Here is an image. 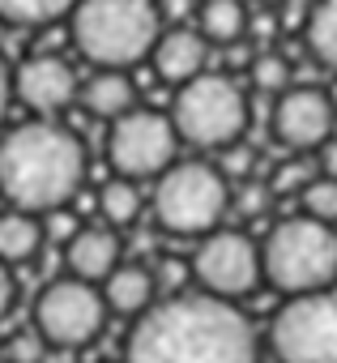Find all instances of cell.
I'll use <instances>...</instances> for the list:
<instances>
[{
	"label": "cell",
	"mask_w": 337,
	"mask_h": 363,
	"mask_svg": "<svg viewBox=\"0 0 337 363\" xmlns=\"http://www.w3.org/2000/svg\"><path fill=\"white\" fill-rule=\"evenodd\" d=\"M124 363H261V337L235 299L176 291L132 320Z\"/></svg>",
	"instance_id": "cell-1"
},
{
	"label": "cell",
	"mask_w": 337,
	"mask_h": 363,
	"mask_svg": "<svg viewBox=\"0 0 337 363\" xmlns=\"http://www.w3.org/2000/svg\"><path fill=\"white\" fill-rule=\"evenodd\" d=\"M86 145L56 120H26L0 137V197L13 210L56 214L86 184Z\"/></svg>",
	"instance_id": "cell-2"
},
{
	"label": "cell",
	"mask_w": 337,
	"mask_h": 363,
	"mask_svg": "<svg viewBox=\"0 0 337 363\" xmlns=\"http://www.w3.org/2000/svg\"><path fill=\"white\" fill-rule=\"evenodd\" d=\"M69 35L94 69H132L154 56L162 39V9L158 0H77Z\"/></svg>",
	"instance_id": "cell-3"
},
{
	"label": "cell",
	"mask_w": 337,
	"mask_h": 363,
	"mask_svg": "<svg viewBox=\"0 0 337 363\" xmlns=\"http://www.w3.org/2000/svg\"><path fill=\"white\" fill-rule=\"evenodd\" d=\"M231 179L222 167L205 162V158H188V162H171L158 179H154V223L176 235V240H205L210 231L222 227L227 210H231Z\"/></svg>",
	"instance_id": "cell-4"
},
{
	"label": "cell",
	"mask_w": 337,
	"mask_h": 363,
	"mask_svg": "<svg viewBox=\"0 0 337 363\" xmlns=\"http://www.w3.org/2000/svg\"><path fill=\"white\" fill-rule=\"evenodd\" d=\"M265 282L282 295H303L337 282V227L307 218L303 210L273 223L265 244Z\"/></svg>",
	"instance_id": "cell-5"
},
{
	"label": "cell",
	"mask_w": 337,
	"mask_h": 363,
	"mask_svg": "<svg viewBox=\"0 0 337 363\" xmlns=\"http://www.w3.org/2000/svg\"><path fill=\"white\" fill-rule=\"evenodd\" d=\"M171 124L193 150H227L248 128V94L227 73H197L193 82L176 86Z\"/></svg>",
	"instance_id": "cell-6"
},
{
	"label": "cell",
	"mask_w": 337,
	"mask_h": 363,
	"mask_svg": "<svg viewBox=\"0 0 337 363\" xmlns=\"http://www.w3.org/2000/svg\"><path fill=\"white\" fill-rule=\"evenodd\" d=\"M269 350L278 363H337V282L286 295L269 320Z\"/></svg>",
	"instance_id": "cell-7"
},
{
	"label": "cell",
	"mask_w": 337,
	"mask_h": 363,
	"mask_svg": "<svg viewBox=\"0 0 337 363\" xmlns=\"http://www.w3.org/2000/svg\"><path fill=\"white\" fill-rule=\"evenodd\" d=\"M107 320V299H103V286L98 282H86V278H56L39 291L35 299V333L47 342V346H69V350H81L98 337Z\"/></svg>",
	"instance_id": "cell-8"
},
{
	"label": "cell",
	"mask_w": 337,
	"mask_h": 363,
	"mask_svg": "<svg viewBox=\"0 0 337 363\" xmlns=\"http://www.w3.org/2000/svg\"><path fill=\"white\" fill-rule=\"evenodd\" d=\"M180 133L171 124V111H154V107H132L120 120H111L107 133V158L115 175L128 179H158L166 167L176 162Z\"/></svg>",
	"instance_id": "cell-9"
},
{
	"label": "cell",
	"mask_w": 337,
	"mask_h": 363,
	"mask_svg": "<svg viewBox=\"0 0 337 363\" xmlns=\"http://www.w3.org/2000/svg\"><path fill=\"white\" fill-rule=\"evenodd\" d=\"M193 261V282L218 299H244L252 295L261 282H265V257H261V244L244 231H231V227H218L210 231L197 252L188 257Z\"/></svg>",
	"instance_id": "cell-10"
},
{
	"label": "cell",
	"mask_w": 337,
	"mask_h": 363,
	"mask_svg": "<svg viewBox=\"0 0 337 363\" xmlns=\"http://www.w3.org/2000/svg\"><path fill=\"white\" fill-rule=\"evenodd\" d=\"M269 128L286 150H320L337 128L333 99L320 86H286L273 103Z\"/></svg>",
	"instance_id": "cell-11"
},
{
	"label": "cell",
	"mask_w": 337,
	"mask_h": 363,
	"mask_svg": "<svg viewBox=\"0 0 337 363\" xmlns=\"http://www.w3.org/2000/svg\"><path fill=\"white\" fill-rule=\"evenodd\" d=\"M13 90L18 99L39 111V116H56L64 111L73 99H81V86H77V73L69 60L43 52V56H26L18 69H13Z\"/></svg>",
	"instance_id": "cell-12"
},
{
	"label": "cell",
	"mask_w": 337,
	"mask_h": 363,
	"mask_svg": "<svg viewBox=\"0 0 337 363\" xmlns=\"http://www.w3.org/2000/svg\"><path fill=\"white\" fill-rule=\"evenodd\" d=\"M124 261V248H120V231L111 223H94V227H77L64 244V269L73 278H86V282H107L111 269Z\"/></svg>",
	"instance_id": "cell-13"
},
{
	"label": "cell",
	"mask_w": 337,
	"mask_h": 363,
	"mask_svg": "<svg viewBox=\"0 0 337 363\" xmlns=\"http://www.w3.org/2000/svg\"><path fill=\"white\" fill-rule=\"evenodd\" d=\"M205 43H210V39H205L201 30H193V26H171V30H162V39H158V48H154L149 65H154V73H158L162 82L184 86V82H193L197 73H205V56H210Z\"/></svg>",
	"instance_id": "cell-14"
},
{
	"label": "cell",
	"mask_w": 337,
	"mask_h": 363,
	"mask_svg": "<svg viewBox=\"0 0 337 363\" xmlns=\"http://www.w3.org/2000/svg\"><path fill=\"white\" fill-rule=\"evenodd\" d=\"M158 278H154V269H145V265H115L111 269V278L103 282V299H107V312H115V316H141V312H149L154 303H158Z\"/></svg>",
	"instance_id": "cell-15"
},
{
	"label": "cell",
	"mask_w": 337,
	"mask_h": 363,
	"mask_svg": "<svg viewBox=\"0 0 337 363\" xmlns=\"http://www.w3.org/2000/svg\"><path fill=\"white\" fill-rule=\"evenodd\" d=\"M81 107L98 120H120L137 107V90L128 82V69H94L90 82H81Z\"/></svg>",
	"instance_id": "cell-16"
},
{
	"label": "cell",
	"mask_w": 337,
	"mask_h": 363,
	"mask_svg": "<svg viewBox=\"0 0 337 363\" xmlns=\"http://www.w3.org/2000/svg\"><path fill=\"white\" fill-rule=\"evenodd\" d=\"M39 248H43L39 214L9 206L5 214H0V261H5V265H26Z\"/></svg>",
	"instance_id": "cell-17"
},
{
	"label": "cell",
	"mask_w": 337,
	"mask_h": 363,
	"mask_svg": "<svg viewBox=\"0 0 337 363\" xmlns=\"http://www.w3.org/2000/svg\"><path fill=\"white\" fill-rule=\"evenodd\" d=\"M197 30L210 43H235L248 30V9L239 0H201L197 5Z\"/></svg>",
	"instance_id": "cell-18"
},
{
	"label": "cell",
	"mask_w": 337,
	"mask_h": 363,
	"mask_svg": "<svg viewBox=\"0 0 337 363\" xmlns=\"http://www.w3.org/2000/svg\"><path fill=\"white\" fill-rule=\"evenodd\" d=\"M141 206H145L141 201V189H137V179H128V175H115V179H107V184L98 189V214L115 231L128 227V223H137Z\"/></svg>",
	"instance_id": "cell-19"
},
{
	"label": "cell",
	"mask_w": 337,
	"mask_h": 363,
	"mask_svg": "<svg viewBox=\"0 0 337 363\" xmlns=\"http://www.w3.org/2000/svg\"><path fill=\"white\" fill-rule=\"evenodd\" d=\"M307 52L337 73V0H316L307 13Z\"/></svg>",
	"instance_id": "cell-20"
},
{
	"label": "cell",
	"mask_w": 337,
	"mask_h": 363,
	"mask_svg": "<svg viewBox=\"0 0 337 363\" xmlns=\"http://www.w3.org/2000/svg\"><path fill=\"white\" fill-rule=\"evenodd\" d=\"M77 9V0H0L5 26H52Z\"/></svg>",
	"instance_id": "cell-21"
},
{
	"label": "cell",
	"mask_w": 337,
	"mask_h": 363,
	"mask_svg": "<svg viewBox=\"0 0 337 363\" xmlns=\"http://www.w3.org/2000/svg\"><path fill=\"white\" fill-rule=\"evenodd\" d=\"M299 210L307 218H320V223H333L337 227V175H312L307 184L299 189Z\"/></svg>",
	"instance_id": "cell-22"
},
{
	"label": "cell",
	"mask_w": 337,
	"mask_h": 363,
	"mask_svg": "<svg viewBox=\"0 0 337 363\" xmlns=\"http://www.w3.org/2000/svg\"><path fill=\"white\" fill-rule=\"evenodd\" d=\"M290 60L282 56V52H256V60H252V86L256 90H265V94H282L286 86H290Z\"/></svg>",
	"instance_id": "cell-23"
},
{
	"label": "cell",
	"mask_w": 337,
	"mask_h": 363,
	"mask_svg": "<svg viewBox=\"0 0 337 363\" xmlns=\"http://www.w3.org/2000/svg\"><path fill=\"white\" fill-rule=\"evenodd\" d=\"M231 189H235L231 206L239 210V218H261V214H265V206L273 201V189L256 184V179H239V184H231Z\"/></svg>",
	"instance_id": "cell-24"
},
{
	"label": "cell",
	"mask_w": 337,
	"mask_h": 363,
	"mask_svg": "<svg viewBox=\"0 0 337 363\" xmlns=\"http://www.w3.org/2000/svg\"><path fill=\"white\" fill-rule=\"evenodd\" d=\"M252 162H256V154H252L248 145H239V141L222 150V171H227L231 184H239V179H252Z\"/></svg>",
	"instance_id": "cell-25"
},
{
	"label": "cell",
	"mask_w": 337,
	"mask_h": 363,
	"mask_svg": "<svg viewBox=\"0 0 337 363\" xmlns=\"http://www.w3.org/2000/svg\"><path fill=\"white\" fill-rule=\"evenodd\" d=\"M154 278H158V286H166V291H180L188 278H193V261H180V257H166L158 269H154Z\"/></svg>",
	"instance_id": "cell-26"
},
{
	"label": "cell",
	"mask_w": 337,
	"mask_h": 363,
	"mask_svg": "<svg viewBox=\"0 0 337 363\" xmlns=\"http://www.w3.org/2000/svg\"><path fill=\"white\" fill-rule=\"evenodd\" d=\"M307 179H312V175H307V167H303V162H286V167L273 175V193H299Z\"/></svg>",
	"instance_id": "cell-27"
},
{
	"label": "cell",
	"mask_w": 337,
	"mask_h": 363,
	"mask_svg": "<svg viewBox=\"0 0 337 363\" xmlns=\"http://www.w3.org/2000/svg\"><path fill=\"white\" fill-rule=\"evenodd\" d=\"M18 99V90H13V65L0 56V120L9 116V103Z\"/></svg>",
	"instance_id": "cell-28"
},
{
	"label": "cell",
	"mask_w": 337,
	"mask_h": 363,
	"mask_svg": "<svg viewBox=\"0 0 337 363\" xmlns=\"http://www.w3.org/2000/svg\"><path fill=\"white\" fill-rule=\"evenodd\" d=\"M13 295H18V282H13V265H5V261H0V320L9 316V308H13Z\"/></svg>",
	"instance_id": "cell-29"
},
{
	"label": "cell",
	"mask_w": 337,
	"mask_h": 363,
	"mask_svg": "<svg viewBox=\"0 0 337 363\" xmlns=\"http://www.w3.org/2000/svg\"><path fill=\"white\" fill-rule=\"evenodd\" d=\"M316 154H320V171L324 175H337V137H329Z\"/></svg>",
	"instance_id": "cell-30"
},
{
	"label": "cell",
	"mask_w": 337,
	"mask_h": 363,
	"mask_svg": "<svg viewBox=\"0 0 337 363\" xmlns=\"http://www.w3.org/2000/svg\"><path fill=\"white\" fill-rule=\"evenodd\" d=\"M158 9H162V18H188L193 0H158Z\"/></svg>",
	"instance_id": "cell-31"
},
{
	"label": "cell",
	"mask_w": 337,
	"mask_h": 363,
	"mask_svg": "<svg viewBox=\"0 0 337 363\" xmlns=\"http://www.w3.org/2000/svg\"><path fill=\"white\" fill-rule=\"evenodd\" d=\"M39 363H77V350H69V346H47Z\"/></svg>",
	"instance_id": "cell-32"
},
{
	"label": "cell",
	"mask_w": 337,
	"mask_h": 363,
	"mask_svg": "<svg viewBox=\"0 0 337 363\" xmlns=\"http://www.w3.org/2000/svg\"><path fill=\"white\" fill-rule=\"evenodd\" d=\"M265 5H273V9H278V5H290V0H265Z\"/></svg>",
	"instance_id": "cell-33"
},
{
	"label": "cell",
	"mask_w": 337,
	"mask_h": 363,
	"mask_svg": "<svg viewBox=\"0 0 337 363\" xmlns=\"http://www.w3.org/2000/svg\"><path fill=\"white\" fill-rule=\"evenodd\" d=\"M0 363H13V359H9V354H5V350H0Z\"/></svg>",
	"instance_id": "cell-34"
}]
</instances>
